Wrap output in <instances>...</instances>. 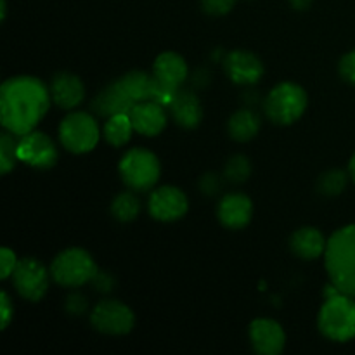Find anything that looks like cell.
<instances>
[{
    "label": "cell",
    "instance_id": "3",
    "mask_svg": "<svg viewBox=\"0 0 355 355\" xmlns=\"http://www.w3.org/2000/svg\"><path fill=\"white\" fill-rule=\"evenodd\" d=\"M319 331L331 342H350L355 338V297L335 293L326 297L318 318Z\"/></svg>",
    "mask_w": 355,
    "mask_h": 355
},
{
    "label": "cell",
    "instance_id": "33",
    "mask_svg": "<svg viewBox=\"0 0 355 355\" xmlns=\"http://www.w3.org/2000/svg\"><path fill=\"white\" fill-rule=\"evenodd\" d=\"M90 283L94 284V288L99 291H110L111 288H113V277L107 276L106 272H101V270H97V274L94 276V279L90 281Z\"/></svg>",
    "mask_w": 355,
    "mask_h": 355
},
{
    "label": "cell",
    "instance_id": "18",
    "mask_svg": "<svg viewBox=\"0 0 355 355\" xmlns=\"http://www.w3.org/2000/svg\"><path fill=\"white\" fill-rule=\"evenodd\" d=\"M135 106L134 101L123 92L118 82H113L111 85H107L106 89L101 90L97 94L96 99L92 101V111L97 113L99 116L110 118L114 114H128L132 111V107Z\"/></svg>",
    "mask_w": 355,
    "mask_h": 355
},
{
    "label": "cell",
    "instance_id": "6",
    "mask_svg": "<svg viewBox=\"0 0 355 355\" xmlns=\"http://www.w3.org/2000/svg\"><path fill=\"white\" fill-rule=\"evenodd\" d=\"M118 170L125 186L134 191L151 189L162 173V166L155 153L144 148H132L125 153Z\"/></svg>",
    "mask_w": 355,
    "mask_h": 355
},
{
    "label": "cell",
    "instance_id": "32",
    "mask_svg": "<svg viewBox=\"0 0 355 355\" xmlns=\"http://www.w3.org/2000/svg\"><path fill=\"white\" fill-rule=\"evenodd\" d=\"M0 305H2V329H6L14 314L12 302H10L9 295L6 291H2V295H0Z\"/></svg>",
    "mask_w": 355,
    "mask_h": 355
},
{
    "label": "cell",
    "instance_id": "30",
    "mask_svg": "<svg viewBox=\"0 0 355 355\" xmlns=\"http://www.w3.org/2000/svg\"><path fill=\"white\" fill-rule=\"evenodd\" d=\"M338 69H340V75H342V78L345 80V82L355 85V49L354 51H350L349 54L343 55L342 61H340Z\"/></svg>",
    "mask_w": 355,
    "mask_h": 355
},
{
    "label": "cell",
    "instance_id": "26",
    "mask_svg": "<svg viewBox=\"0 0 355 355\" xmlns=\"http://www.w3.org/2000/svg\"><path fill=\"white\" fill-rule=\"evenodd\" d=\"M350 173L343 172V170H329L324 172L318 180L319 193L326 194V196H336V194L343 193L347 187V180H349Z\"/></svg>",
    "mask_w": 355,
    "mask_h": 355
},
{
    "label": "cell",
    "instance_id": "23",
    "mask_svg": "<svg viewBox=\"0 0 355 355\" xmlns=\"http://www.w3.org/2000/svg\"><path fill=\"white\" fill-rule=\"evenodd\" d=\"M132 132H134V125L128 114H114L110 116L104 123V139H106L107 144L114 146V148H121V146L127 144L132 137Z\"/></svg>",
    "mask_w": 355,
    "mask_h": 355
},
{
    "label": "cell",
    "instance_id": "9",
    "mask_svg": "<svg viewBox=\"0 0 355 355\" xmlns=\"http://www.w3.org/2000/svg\"><path fill=\"white\" fill-rule=\"evenodd\" d=\"M94 328L104 335H127L135 324V315L128 305L118 300H103L90 314Z\"/></svg>",
    "mask_w": 355,
    "mask_h": 355
},
{
    "label": "cell",
    "instance_id": "22",
    "mask_svg": "<svg viewBox=\"0 0 355 355\" xmlns=\"http://www.w3.org/2000/svg\"><path fill=\"white\" fill-rule=\"evenodd\" d=\"M116 82L135 104L153 99L155 75H148L144 71H130L118 78Z\"/></svg>",
    "mask_w": 355,
    "mask_h": 355
},
{
    "label": "cell",
    "instance_id": "25",
    "mask_svg": "<svg viewBox=\"0 0 355 355\" xmlns=\"http://www.w3.org/2000/svg\"><path fill=\"white\" fill-rule=\"evenodd\" d=\"M17 135H14L12 132L6 130L0 135V170H2L3 175L10 172L16 165L17 158Z\"/></svg>",
    "mask_w": 355,
    "mask_h": 355
},
{
    "label": "cell",
    "instance_id": "13",
    "mask_svg": "<svg viewBox=\"0 0 355 355\" xmlns=\"http://www.w3.org/2000/svg\"><path fill=\"white\" fill-rule=\"evenodd\" d=\"M250 342L255 352L262 355H277L283 352L286 335L274 319H255L250 326Z\"/></svg>",
    "mask_w": 355,
    "mask_h": 355
},
{
    "label": "cell",
    "instance_id": "20",
    "mask_svg": "<svg viewBox=\"0 0 355 355\" xmlns=\"http://www.w3.org/2000/svg\"><path fill=\"white\" fill-rule=\"evenodd\" d=\"M326 245H328V241L324 239L322 232L315 227L298 229L290 239L293 253L304 260H315L324 255Z\"/></svg>",
    "mask_w": 355,
    "mask_h": 355
},
{
    "label": "cell",
    "instance_id": "35",
    "mask_svg": "<svg viewBox=\"0 0 355 355\" xmlns=\"http://www.w3.org/2000/svg\"><path fill=\"white\" fill-rule=\"evenodd\" d=\"M312 2H314V0H290L291 7L297 10H307L309 7L312 6Z\"/></svg>",
    "mask_w": 355,
    "mask_h": 355
},
{
    "label": "cell",
    "instance_id": "10",
    "mask_svg": "<svg viewBox=\"0 0 355 355\" xmlns=\"http://www.w3.org/2000/svg\"><path fill=\"white\" fill-rule=\"evenodd\" d=\"M17 158L33 168L47 170L58 162V149H55L54 141L47 134L33 130L19 137Z\"/></svg>",
    "mask_w": 355,
    "mask_h": 355
},
{
    "label": "cell",
    "instance_id": "27",
    "mask_svg": "<svg viewBox=\"0 0 355 355\" xmlns=\"http://www.w3.org/2000/svg\"><path fill=\"white\" fill-rule=\"evenodd\" d=\"M252 173V165H250V159L243 155H236L232 156L231 159L225 165V179L231 180L234 184H241L245 182L246 179Z\"/></svg>",
    "mask_w": 355,
    "mask_h": 355
},
{
    "label": "cell",
    "instance_id": "12",
    "mask_svg": "<svg viewBox=\"0 0 355 355\" xmlns=\"http://www.w3.org/2000/svg\"><path fill=\"white\" fill-rule=\"evenodd\" d=\"M224 68L232 83L238 85H255L263 75V64L253 52L232 51L225 55Z\"/></svg>",
    "mask_w": 355,
    "mask_h": 355
},
{
    "label": "cell",
    "instance_id": "28",
    "mask_svg": "<svg viewBox=\"0 0 355 355\" xmlns=\"http://www.w3.org/2000/svg\"><path fill=\"white\" fill-rule=\"evenodd\" d=\"M200 2L201 9L210 16H224V14L231 12L236 0H200Z\"/></svg>",
    "mask_w": 355,
    "mask_h": 355
},
{
    "label": "cell",
    "instance_id": "16",
    "mask_svg": "<svg viewBox=\"0 0 355 355\" xmlns=\"http://www.w3.org/2000/svg\"><path fill=\"white\" fill-rule=\"evenodd\" d=\"M51 97L62 110H73L78 106L85 96V85L76 75L68 71L58 73L52 76Z\"/></svg>",
    "mask_w": 355,
    "mask_h": 355
},
{
    "label": "cell",
    "instance_id": "1",
    "mask_svg": "<svg viewBox=\"0 0 355 355\" xmlns=\"http://www.w3.org/2000/svg\"><path fill=\"white\" fill-rule=\"evenodd\" d=\"M51 90L35 76H12L0 89V111L6 130L21 137L35 130L51 106Z\"/></svg>",
    "mask_w": 355,
    "mask_h": 355
},
{
    "label": "cell",
    "instance_id": "4",
    "mask_svg": "<svg viewBox=\"0 0 355 355\" xmlns=\"http://www.w3.org/2000/svg\"><path fill=\"white\" fill-rule=\"evenodd\" d=\"M263 110L272 123L291 125L307 110V92L297 83L283 82L267 94Z\"/></svg>",
    "mask_w": 355,
    "mask_h": 355
},
{
    "label": "cell",
    "instance_id": "15",
    "mask_svg": "<svg viewBox=\"0 0 355 355\" xmlns=\"http://www.w3.org/2000/svg\"><path fill=\"white\" fill-rule=\"evenodd\" d=\"M128 116L134 125V130L146 137H155L162 134L163 128L166 127V113L163 110V104L155 103V101L137 103L132 107Z\"/></svg>",
    "mask_w": 355,
    "mask_h": 355
},
{
    "label": "cell",
    "instance_id": "5",
    "mask_svg": "<svg viewBox=\"0 0 355 355\" xmlns=\"http://www.w3.org/2000/svg\"><path fill=\"white\" fill-rule=\"evenodd\" d=\"M97 274L92 255L82 248H68L51 263V277L64 288H78L90 283Z\"/></svg>",
    "mask_w": 355,
    "mask_h": 355
},
{
    "label": "cell",
    "instance_id": "11",
    "mask_svg": "<svg viewBox=\"0 0 355 355\" xmlns=\"http://www.w3.org/2000/svg\"><path fill=\"white\" fill-rule=\"evenodd\" d=\"M149 214L159 222H175L187 214L189 201L187 196L173 186H163L153 191L149 196Z\"/></svg>",
    "mask_w": 355,
    "mask_h": 355
},
{
    "label": "cell",
    "instance_id": "36",
    "mask_svg": "<svg viewBox=\"0 0 355 355\" xmlns=\"http://www.w3.org/2000/svg\"><path fill=\"white\" fill-rule=\"evenodd\" d=\"M349 173H350V179L355 182V153L352 155V158H350V163H349Z\"/></svg>",
    "mask_w": 355,
    "mask_h": 355
},
{
    "label": "cell",
    "instance_id": "8",
    "mask_svg": "<svg viewBox=\"0 0 355 355\" xmlns=\"http://www.w3.org/2000/svg\"><path fill=\"white\" fill-rule=\"evenodd\" d=\"M49 277H51V270L45 269L33 257H26L17 262L12 272V283L24 300L38 302L47 293Z\"/></svg>",
    "mask_w": 355,
    "mask_h": 355
},
{
    "label": "cell",
    "instance_id": "14",
    "mask_svg": "<svg viewBox=\"0 0 355 355\" xmlns=\"http://www.w3.org/2000/svg\"><path fill=\"white\" fill-rule=\"evenodd\" d=\"M253 203L246 194L229 193L220 200L217 207V217L220 224L227 229L246 227L252 220Z\"/></svg>",
    "mask_w": 355,
    "mask_h": 355
},
{
    "label": "cell",
    "instance_id": "7",
    "mask_svg": "<svg viewBox=\"0 0 355 355\" xmlns=\"http://www.w3.org/2000/svg\"><path fill=\"white\" fill-rule=\"evenodd\" d=\"M101 137L97 120L89 113L75 111L69 113L59 125V141L68 151L85 155L92 151Z\"/></svg>",
    "mask_w": 355,
    "mask_h": 355
},
{
    "label": "cell",
    "instance_id": "37",
    "mask_svg": "<svg viewBox=\"0 0 355 355\" xmlns=\"http://www.w3.org/2000/svg\"><path fill=\"white\" fill-rule=\"evenodd\" d=\"M2 3V19H6V12H7V6H6V0H0Z\"/></svg>",
    "mask_w": 355,
    "mask_h": 355
},
{
    "label": "cell",
    "instance_id": "31",
    "mask_svg": "<svg viewBox=\"0 0 355 355\" xmlns=\"http://www.w3.org/2000/svg\"><path fill=\"white\" fill-rule=\"evenodd\" d=\"M218 187H220V179H218L217 173H207V175H203V179L200 182L201 193L208 194V196L217 193Z\"/></svg>",
    "mask_w": 355,
    "mask_h": 355
},
{
    "label": "cell",
    "instance_id": "2",
    "mask_svg": "<svg viewBox=\"0 0 355 355\" xmlns=\"http://www.w3.org/2000/svg\"><path fill=\"white\" fill-rule=\"evenodd\" d=\"M324 263L331 284L355 297V224L338 229L328 239Z\"/></svg>",
    "mask_w": 355,
    "mask_h": 355
},
{
    "label": "cell",
    "instance_id": "24",
    "mask_svg": "<svg viewBox=\"0 0 355 355\" xmlns=\"http://www.w3.org/2000/svg\"><path fill=\"white\" fill-rule=\"evenodd\" d=\"M139 211H141V203L135 198L134 193H120L111 203V214L116 220L120 222H132L137 218Z\"/></svg>",
    "mask_w": 355,
    "mask_h": 355
},
{
    "label": "cell",
    "instance_id": "34",
    "mask_svg": "<svg viewBox=\"0 0 355 355\" xmlns=\"http://www.w3.org/2000/svg\"><path fill=\"white\" fill-rule=\"evenodd\" d=\"M66 309H68V312H71V314L75 315L82 314L87 309L85 298L80 297V295H73V297H69L68 302H66Z\"/></svg>",
    "mask_w": 355,
    "mask_h": 355
},
{
    "label": "cell",
    "instance_id": "21",
    "mask_svg": "<svg viewBox=\"0 0 355 355\" xmlns=\"http://www.w3.org/2000/svg\"><path fill=\"white\" fill-rule=\"evenodd\" d=\"M260 125H262V120H260L259 114L250 107H243L229 118L227 130L234 141L248 142L259 134Z\"/></svg>",
    "mask_w": 355,
    "mask_h": 355
},
{
    "label": "cell",
    "instance_id": "29",
    "mask_svg": "<svg viewBox=\"0 0 355 355\" xmlns=\"http://www.w3.org/2000/svg\"><path fill=\"white\" fill-rule=\"evenodd\" d=\"M17 262H19V260H17L16 253H14L12 250L2 248V252H0V277H2V279H7L9 276H12Z\"/></svg>",
    "mask_w": 355,
    "mask_h": 355
},
{
    "label": "cell",
    "instance_id": "17",
    "mask_svg": "<svg viewBox=\"0 0 355 355\" xmlns=\"http://www.w3.org/2000/svg\"><path fill=\"white\" fill-rule=\"evenodd\" d=\"M172 118L184 128H196L203 118V107L200 99L191 90H177L172 103L168 104Z\"/></svg>",
    "mask_w": 355,
    "mask_h": 355
},
{
    "label": "cell",
    "instance_id": "19",
    "mask_svg": "<svg viewBox=\"0 0 355 355\" xmlns=\"http://www.w3.org/2000/svg\"><path fill=\"white\" fill-rule=\"evenodd\" d=\"M186 59L179 55L177 52H163L156 58L155 64H153V75L159 80V82L166 83V85L179 89L180 83L186 82L187 78Z\"/></svg>",
    "mask_w": 355,
    "mask_h": 355
}]
</instances>
